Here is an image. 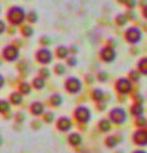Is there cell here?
I'll use <instances>...</instances> for the list:
<instances>
[{
    "label": "cell",
    "instance_id": "20",
    "mask_svg": "<svg viewBox=\"0 0 147 153\" xmlns=\"http://www.w3.org/2000/svg\"><path fill=\"white\" fill-rule=\"evenodd\" d=\"M32 87L36 88V89H42L45 87V79H42L41 76H36V78L32 80Z\"/></svg>",
    "mask_w": 147,
    "mask_h": 153
},
{
    "label": "cell",
    "instance_id": "38",
    "mask_svg": "<svg viewBox=\"0 0 147 153\" xmlns=\"http://www.w3.org/2000/svg\"><path fill=\"white\" fill-rule=\"evenodd\" d=\"M106 107V102H97V110H100V111H104Z\"/></svg>",
    "mask_w": 147,
    "mask_h": 153
},
{
    "label": "cell",
    "instance_id": "29",
    "mask_svg": "<svg viewBox=\"0 0 147 153\" xmlns=\"http://www.w3.org/2000/svg\"><path fill=\"white\" fill-rule=\"evenodd\" d=\"M26 18L28 19V22H30V23H36L37 21H39V16H37V13L34 12V10L30 12V13H27Z\"/></svg>",
    "mask_w": 147,
    "mask_h": 153
},
{
    "label": "cell",
    "instance_id": "9",
    "mask_svg": "<svg viewBox=\"0 0 147 153\" xmlns=\"http://www.w3.org/2000/svg\"><path fill=\"white\" fill-rule=\"evenodd\" d=\"M98 55H100V59L104 63H113V61L116 59V51H115V49H113L111 46L102 47L100 52H98Z\"/></svg>",
    "mask_w": 147,
    "mask_h": 153
},
{
    "label": "cell",
    "instance_id": "31",
    "mask_svg": "<svg viewBox=\"0 0 147 153\" xmlns=\"http://www.w3.org/2000/svg\"><path fill=\"white\" fill-rule=\"evenodd\" d=\"M55 120V116H54V114L51 112V111H47L44 114V121L47 123V124H51Z\"/></svg>",
    "mask_w": 147,
    "mask_h": 153
},
{
    "label": "cell",
    "instance_id": "28",
    "mask_svg": "<svg viewBox=\"0 0 147 153\" xmlns=\"http://www.w3.org/2000/svg\"><path fill=\"white\" fill-rule=\"evenodd\" d=\"M147 125V119L145 116H140V117H136V126L137 128H145Z\"/></svg>",
    "mask_w": 147,
    "mask_h": 153
},
{
    "label": "cell",
    "instance_id": "39",
    "mask_svg": "<svg viewBox=\"0 0 147 153\" xmlns=\"http://www.w3.org/2000/svg\"><path fill=\"white\" fill-rule=\"evenodd\" d=\"M134 100H136V103H141V105H143V97H142L141 94L134 96Z\"/></svg>",
    "mask_w": 147,
    "mask_h": 153
},
{
    "label": "cell",
    "instance_id": "25",
    "mask_svg": "<svg viewBox=\"0 0 147 153\" xmlns=\"http://www.w3.org/2000/svg\"><path fill=\"white\" fill-rule=\"evenodd\" d=\"M128 76H129L128 79H129L131 82H138L141 79V74L137 70H131L129 73H128Z\"/></svg>",
    "mask_w": 147,
    "mask_h": 153
},
{
    "label": "cell",
    "instance_id": "10",
    "mask_svg": "<svg viewBox=\"0 0 147 153\" xmlns=\"http://www.w3.org/2000/svg\"><path fill=\"white\" fill-rule=\"evenodd\" d=\"M72 128H73V123L68 116H61L56 121V129L61 133H68Z\"/></svg>",
    "mask_w": 147,
    "mask_h": 153
},
{
    "label": "cell",
    "instance_id": "37",
    "mask_svg": "<svg viewBox=\"0 0 147 153\" xmlns=\"http://www.w3.org/2000/svg\"><path fill=\"white\" fill-rule=\"evenodd\" d=\"M41 44L44 45V46H47V45L50 44V38H49V37H46V36H44V37L41 38Z\"/></svg>",
    "mask_w": 147,
    "mask_h": 153
},
{
    "label": "cell",
    "instance_id": "26",
    "mask_svg": "<svg viewBox=\"0 0 147 153\" xmlns=\"http://www.w3.org/2000/svg\"><path fill=\"white\" fill-rule=\"evenodd\" d=\"M21 32H22V35L25 36V37H31L32 35H34L35 31H34V28H32L31 26H23Z\"/></svg>",
    "mask_w": 147,
    "mask_h": 153
},
{
    "label": "cell",
    "instance_id": "27",
    "mask_svg": "<svg viewBox=\"0 0 147 153\" xmlns=\"http://www.w3.org/2000/svg\"><path fill=\"white\" fill-rule=\"evenodd\" d=\"M127 21H128V19L125 17V14H123V13L118 14L116 18H115V22H116L118 26H125L127 25Z\"/></svg>",
    "mask_w": 147,
    "mask_h": 153
},
{
    "label": "cell",
    "instance_id": "44",
    "mask_svg": "<svg viewBox=\"0 0 147 153\" xmlns=\"http://www.w3.org/2000/svg\"><path fill=\"white\" fill-rule=\"evenodd\" d=\"M132 153H147L145 149H137V151H134V152H132Z\"/></svg>",
    "mask_w": 147,
    "mask_h": 153
},
{
    "label": "cell",
    "instance_id": "30",
    "mask_svg": "<svg viewBox=\"0 0 147 153\" xmlns=\"http://www.w3.org/2000/svg\"><path fill=\"white\" fill-rule=\"evenodd\" d=\"M77 63H78V60H77V57H75L74 55H69L67 57V65L70 66V68H74V66L77 65Z\"/></svg>",
    "mask_w": 147,
    "mask_h": 153
},
{
    "label": "cell",
    "instance_id": "45",
    "mask_svg": "<svg viewBox=\"0 0 147 153\" xmlns=\"http://www.w3.org/2000/svg\"><path fill=\"white\" fill-rule=\"evenodd\" d=\"M91 76L92 75H87L86 76V80H87V82H90V83H92V78H91Z\"/></svg>",
    "mask_w": 147,
    "mask_h": 153
},
{
    "label": "cell",
    "instance_id": "7",
    "mask_svg": "<svg viewBox=\"0 0 147 153\" xmlns=\"http://www.w3.org/2000/svg\"><path fill=\"white\" fill-rule=\"evenodd\" d=\"M132 82L128 78H119L115 82V89L120 94H128L132 91Z\"/></svg>",
    "mask_w": 147,
    "mask_h": 153
},
{
    "label": "cell",
    "instance_id": "11",
    "mask_svg": "<svg viewBox=\"0 0 147 153\" xmlns=\"http://www.w3.org/2000/svg\"><path fill=\"white\" fill-rule=\"evenodd\" d=\"M133 142L140 147H146L147 146V130L145 129H137L133 133Z\"/></svg>",
    "mask_w": 147,
    "mask_h": 153
},
{
    "label": "cell",
    "instance_id": "33",
    "mask_svg": "<svg viewBox=\"0 0 147 153\" xmlns=\"http://www.w3.org/2000/svg\"><path fill=\"white\" fill-rule=\"evenodd\" d=\"M107 78H109V74L106 73V71H98L97 73V80L98 82H106L107 80Z\"/></svg>",
    "mask_w": 147,
    "mask_h": 153
},
{
    "label": "cell",
    "instance_id": "3",
    "mask_svg": "<svg viewBox=\"0 0 147 153\" xmlns=\"http://www.w3.org/2000/svg\"><path fill=\"white\" fill-rule=\"evenodd\" d=\"M74 119L77 120L79 124H87L91 121V117H92V114H91V110H90L87 106H77L74 110Z\"/></svg>",
    "mask_w": 147,
    "mask_h": 153
},
{
    "label": "cell",
    "instance_id": "15",
    "mask_svg": "<svg viewBox=\"0 0 147 153\" xmlns=\"http://www.w3.org/2000/svg\"><path fill=\"white\" fill-rule=\"evenodd\" d=\"M97 129L101 133H109L111 130V123L107 119H101V120L97 123Z\"/></svg>",
    "mask_w": 147,
    "mask_h": 153
},
{
    "label": "cell",
    "instance_id": "24",
    "mask_svg": "<svg viewBox=\"0 0 147 153\" xmlns=\"http://www.w3.org/2000/svg\"><path fill=\"white\" fill-rule=\"evenodd\" d=\"M9 111H10V105H9V102L5 101V100H1V101H0V112L7 114Z\"/></svg>",
    "mask_w": 147,
    "mask_h": 153
},
{
    "label": "cell",
    "instance_id": "13",
    "mask_svg": "<svg viewBox=\"0 0 147 153\" xmlns=\"http://www.w3.org/2000/svg\"><path fill=\"white\" fill-rule=\"evenodd\" d=\"M67 140L72 147H78V146H81V143H82V135H81L79 133H70Z\"/></svg>",
    "mask_w": 147,
    "mask_h": 153
},
{
    "label": "cell",
    "instance_id": "17",
    "mask_svg": "<svg viewBox=\"0 0 147 153\" xmlns=\"http://www.w3.org/2000/svg\"><path fill=\"white\" fill-rule=\"evenodd\" d=\"M137 71L140 74H143V75H147V56L142 57L137 61Z\"/></svg>",
    "mask_w": 147,
    "mask_h": 153
},
{
    "label": "cell",
    "instance_id": "22",
    "mask_svg": "<svg viewBox=\"0 0 147 153\" xmlns=\"http://www.w3.org/2000/svg\"><path fill=\"white\" fill-rule=\"evenodd\" d=\"M118 142H119V140H118V138L115 135H109L105 139V144L109 148H115L116 144H118Z\"/></svg>",
    "mask_w": 147,
    "mask_h": 153
},
{
    "label": "cell",
    "instance_id": "2",
    "mask_svg": "<svg viewBox=\"0 0 147 153\" xmlns=\"http://www.w3.org/2000/svg\"><path fill=\"white\" fill-rule=\"evenodd\" d=\"M107 117H109L107 120L110 123L116 124V125H120V124L127 121V111L123 107H114L109 111Z\"/></svg>",
    "mask_w": 147,
    "mask_h": 153
},
{
    "label": "cell",
    "instance_id": "47",
    "mask_svg": "<svg viewBox=\"0 0 147 153\" xmlns=\"http://www.w3.org/2000/svg\"><path fill=\"white\" fill-rule=\"evenodd\" d=\"M3 142H4V139H3V137H1V135H0V146H1V144H3Z\"/></svg>",
    "mask_w": 147,
    "mask_h": 153
},
{
    "label": "cell",
    "instance_id": "14",
    "mask_svg": "<svg viewBox=\"0 0 147 153\" xmlns=\"http://www.w3.org/2000/svg\"><path fill=\"white\" fill-rule=\"evenodd\" d=\"M55 55L59 59H67L69 56V47H67L65 45H59L55 49Z\"/></svg>",
    "mask_w": 147,
    "mask_h": 153
},
{
    "label": "cell",
    "instance_id": "8",
    "mask_svg": "<svg viewBox=\"0 0 147 153\" xmlns=\"http://www.w3.org/2000/svg\"><path fill=\"white\" fill-rule=\"evenodd\" d=\"M3 57L7 61H9V63H13V61H16L19 57V50L14 45H8L3 50Z\"/></svg>",
    "mask_w": 147,
    "mask_h": 153
},
{
    "label": "cell",
    "instance_id": "16",
    "mask_svg": "<svg viewBox=\"0 0 147 153\" xmlns=\"http://www.w3.org/2000/svg\"><path fill=\"white\" fill-rule=\"evenodd\" d=\"M143 112H145L143 105H141V103H134V105H132V107H131V114L133 115L134 117L143 116Z\"/></svg>",
    "mask_w": 147,
    "mask_h": 153
},
{
    "label": "cell",
    "instance_id": "41",
    "mask_svg": "<svg viewBox=\"0 0 147 153\" xmlns=\"http://www.w3.org/2000/svg\"><path fill=\"white\" fill-rule=\"evenodd\" d=\"M142 16H143V17L147 19V4L143 7V9H142Z\"/></svg>",
    "mask_w": 147,
    "mask_h": 153
},
{
    "label": "cell",
    "instance_id": "40",
    "mask_svg": "<svg viewBox=\"0 0 147 153\" xmlns=\"http://www.w3.org/2000/svg\"><path fill=\"white\" fill-rule=\"evenodd\" d=\"M136 4H137V3L133 1V0H132V1H127V7L132 9V8H134V7H136Z\"/></svg>",
    "mask_w": 147,
    "mask_h": 153
},
{
    "label": "cell",
    "instance_id": "1",
    "mask_svg": "<svg viewBox=\"0 0 147 153\" xmlns=\"http://www.w3.org/2000/svg\"><path fill=\"white\" fill-rule=\"evenodd\" d=\"M7 17H8V21L10 22L13 26H19L26 19V10L22 7H17V5L12 7L8 10Z\"/></svg>",
    "mask_w": 147,
    "mask_h": 153
},
{
    "label": "cell",
    "instance_id": "43",
    "mask_svg": "<svg viewBox=\"0 0 147 153\" xmlns=\"http://www.w3.org/2000/svg\"><path fill=\"white\" fill-rule=\"evenodd\" d=\"M32 126H35V129H40V123H37V121H34L32 123Z\"/></svg>",
    "mask_w": 147,
    "mask_h": 153
},
{
    "label": "cell",
    "instance_id": "4",
    "mask_svg": "<svg viewBox=\"0 0 147 153\" xmlns=\"http://www.w3.org/2000/svg\"><path fill=\"white\" fill-rule=\"evenodd\" d=\"M64 88L70 94H77L82 91V82L77 76H68L64 82Z\"/></svg>",
    "mask_w": 147,
    "mask_h": 153
},
{
    "label": "cell",
    "instance_id": "21",
    "mask_svg": "<svg viewBox=\"0 0 147 153\" xmlns=\"http://www.w3.org/2000/svg\"><path fill=\"white\" fill-rule=\"evenodd\" d=\"M23 101V96L19 92H13L10 94V102L13 105H21Z\"/></svg>",
    "mask_w": 147,
    "mask_h": 153
},
{
    "label": "cell",
    "instance_id": "5",
    "mask_svg": "<svg viewBox=\"0 0 147 153\" xmlns=\"http://www.w3.org/2000/svg\"><path fill=\"white\" fill-rule=\"evenodd\" d=\"M124 37H125V41L128 44H132V45H136L142 40L143 37V33L140 28L137 27H129L127 28L125 32H124Z\"/></svg>",
    "mask_w": 147,
    "mask_h": 153
},
{
    "label": "cell",
    "instance_id": "42",
    "mask_svg": "<svg viewBox=\"0 0 147 153\" xmlns=\"http://www.w3.org/2000/svg\"><path fill=\"white\" fill-rule=\"evenodd\" d=\"M4 83H5V79H4V76L0 74V88H1L3 85H4Z\"/></svg>",
    "mask_w": 147,
    "mask_h": 153
},
{
    "label": "cell",
    "instance_id": "46",
    "mask_svg": "<svg viewBox=\"0 0 147 153\" xmlns=\"http://www.w3.org/2000/svg\"><path fill=\"white\" fill-rule=\"evenodd\" d=\"M72 46H73V47H72V51L75 52V51H77V47H75V45H72Z\"/></svg>",
    "mask_w": 147,
    "mask_h": 153
},
{
    "label": "cell",
    "instance_id": "34",
    "mask_svg": "<svg viewBox=\"0 0 147 153\" xmlns=\"http://www.w3.org/2000/svg\"><path fill=\"white\" fill-rule=\"evenodd\" d=\"M39 76H41L42 79L49 78V76H50V70L47 69V68H42V69L40 70V75H39Z\"/></svg>",
    "mask_w": 147,
    "mask_h": 153
},
{
    "label": "cell",
    "instance_id": "32",
    "mask_svg": "<svg viewBox=\"0 0 147 153\" xmlns=\"http://www.w3.org/2000/svg\"><path fill=\"white\" fill-rule=\"evenodd\" d=\"M54 71H55V74H58V75H64L65 74V66L63 64H56L54 66Z\"/></svg>",
    "mask_w": 147,
    "mask_h": 153
},
{
    "label": "cell",
    "instance_id": "36",
    "mask_svg": "<svg viewBox=\"0 0 147 153\" xmlns=\"http://www.w3.org/2000/svg\"><path fill=\"white\" fill-rule=\"evenodd\" d=\"M16 117H17V121H19V123L25 121V114H23V112H18L16 115Z\"/></svg>",
    "mask_w": 147,
    "mask_h": 153
},
{
    "label": "cell",
    "instance_id": "19",
    "mask_svg": "<svg viewBox=\"0 0 147 153\" xmlns=\"http://www.w3.org/2000/svg\"><path fill=\"white\" fill-rule=\"evenodd\" d=\"M61 103H63V97H61V94H59V93L51 94V97H50V105L51 106L58 107Z\"/></svg>",
    "mask_w": 147,
    "mask_h": 153
},
{
    "label": "cell",
    "instance_id": "12",
    "mask_svg": "<svg viewBox=\"0 0 147 153\" xmlns=\"http://www.w3.org/2000/svg\"><path fill=\"white\" fill-rule=\"evenodd\" d=\"M30 111H31L32 115H35V116H40V115L45 114V106H44V103L42 102L36 101V102H34L31 105Z\"/></svg>",
    "mask_w": 147,
    "mask_h": 153
},
{
    "label": "cell",
    "instance_id": "6",
    "mask_svg": "<svg viewBox=\"0 0 147 153\" xmlns=\"http://www.w3.org/2000/svg\"><path fill=\"white\" fill-rule=\"evenodd\" d=\"M53 59H54L53 52L47 49V47H42V49L36 51V60L42 65L50 64L51 61H53Z\"/></svg>",
    "mask_w": 147,
    "mask_h": 153
},
{
    "label": "cell",
    "instance_id": "18",
    "mask_svg": "<svg viewBox=\"0 0 147 153\" xmlns=\"http://www.w3.org/2000/svg\"><path fill=\"white\" fill-rule=\"evenodd\" d=\"M91 97H92L93 101H96V102H102V101L105 102V100H104V97H105V93H104V91L100 89V88L93 89Z\"/></svg>",
    "mask_w": 147,
    "mask_h": 153
},
{
    "label": "cell",
    "instance_id": "48",
    "mask_svg": "<svg viewBox=\"0 0 147 153\" xmlns=\"http://www.w3.org/2000/svg\"><path fill=\"white\" fill-rule=\"evenodd\" d=\"M0 10H1V8H0Z\"/></svg>",
    "mask_w": 147,
    "mask_h": 153
},
{
    "label": "cell",
    "instance_id": "35",
    "mask_svg": "<svg viewBox=\"0 0 147 153\" xmlns=\"http://www.w3.org/2000/svg\"><path fill=\"white\" fill-rule=\"evenodd\" d=\"M5 31H7V25H5V22L0 19V35H1V33H4Z\"/></svg>",
    "mask_w": 147,
    "mask_h": 153
},
{
    "label": "cell",
    "instance_id": "23",
    "mask_svg": "<svg viewBox=\"0 0 147 153\" xmlns=\"http://www.w3.org/2000/svg\"><path fill=\"white\" fill-rule=\"evenodd\" d=\"M31 89H32V87H31V84H28V83H26V82H23V83H21V85H19V93L23 96V94H28L31 92Z\"/></svg>",
    "mask_w": 147,
    "mask_h": 153
}]
</instances>
